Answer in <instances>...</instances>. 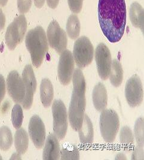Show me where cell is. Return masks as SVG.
<instances>
[{"label": "cell", "mask_w": 144, "mask_h": 160, "mask_svg": "<svg viewBox=\"0 0 144 160\" xmlns=\"http://www.w3.org/2000/svg\"><path fill=\"white\" fill-rule=\"evenodd\" d=\"M98 18L101 29L111 43L119 42L126 25L125 0H99Z\"/></svg>", "instance_id": "1"}, {"label": "cell", "mask_w": 144, "mask_h": 160, "mask_svg": "<svg viewBox=\"0 0 144 160\" xmlns=\"http://www.w3.org/2000/svg\"><path fill=\"white\" fill-rule=\"evenodd\" d=\"M73 91L69 108V120L72 128L79 131L82 126L86 109V81L83 72L76 68L72 74Z\"/></svg>", "instance_id": "2"}, {"label": "cell", "mask_w": 144, "mask_h": 160, "mask_svg": "<svg viewBox=\"0 0 144 160\" xmlns=\"http://www.w3.org/2000/svg\"><path fill=\"white\" fill-rule=\"evenodd\" d=\"M25 44L30 53L32 64L36 68L40 67L49 50L47 36L41 26L29 30L25 38Z\"/></svg>", "instance_id": "3"}, {"label": "cell", "mask_w": 144, "mask_h": 160, "mask_svg": "<svg viewBox=\"0 0 144 160\" xmlns=\"http://www.w3.org/2000/svg\"><path fill=\"white\" fill-rule=\"evenodd\" d=\"M99 125L101 135L105 142L113 143L115 140L120 127V119L116 112L112 109L102 111Z\"/></svg>", "instance_id": "4"}, {"label": "cell", "mask_w": 144, "mask_h": 160, "mask_svg": "<svg viewBox=\"0 0 144 160\" xmlns=\"http://www.w3.org/2000/svg\"><path fill=\"white\" fill-rule=\"evenodd\" d=\"M27 29V21L24 15L16 17L7 27L6 32V43L9 49L13 51L22 43Z\"/></svg>", "instance_id": "5"}, {"label": "cell", "mask_w": 144, "mask_h": 160, "mask_svg": "<svg viewBox=\"0 0 144 160\" xmlns=\"http://www.w3.org/2000/svg\"><path fill=\"white\" fill-rule=\"evenodd\" d=\"M94 55V46L87 37H81L75 41L73 57L79 68H84L90 65L93 61Z\"/></svg>", "instance_id": "6"}, {"label": "cell", "mask_w": 144, "mask_h": 160, "mask_svg": "<svg viewBox=\"0 0 144 160\" xmlns=\"http://www.w3.org/2000/svg\"><path fill=\"white\" fill-rule=\"evenodd\" d=\"M53 131L56 136L62 140L65 138L68 130V114L64 102L55 100L52 104Z\"/></svg>", "instance_id": "7"}, {"label": "cell", "mask_w": 144, "mask_h": 160, "mask_svg": "<svg viewBox=\"0 0 144 160\" xmlns=\"http://www.w3.org/2000/svg\"><path fill=\"white\" fill-rule=\"evenodd\" d=\"M47 41L51 47L61 54L67 47L68 38L65 31L62 29L56 21L50 23L47 31Z\"/></svg>", "instance_id": "8"}, {"label": "cell", "mask_w": 144, "mask_h": 160, "mask_svg": "<svg viewBox=\"0 0 144 160\" xmlns=\"http://www.w3.org/2000/svg\"><path fill=\"white\" fill-rule=\"evenodd\" d=\"M125 95L128 104L132 108L140 106L143 102L142 83L137 74L133 75L127 80L125 87Z\"/></svg>", "instance_id": "9"}, {"label": "cell", "mask_w": 144, "mask_h": 160, "mask_svg": "<svg viewBox=\"0 0 144 160\" xmlns=\"http://www.w3.org/2000/svg\"><path fill=\"white\" fill-rule=\"evenodd\" d=\"M95 60L98 72L102 79L107 80L109 78L112 64L111 52L104 43H100L95 51Z\"/></svg>", "instance_id": "10"}, {"label": "cell", "mask_w": 144, "mask_h": 160, "mask_svg": "<svg viewBox=\"0 0 144 160\" xmlns=\"http://www.w3.org/2000/svg\"><path fill=\"white\" fill-rule=\"evenodd\" d=\"M22 79L25 88V97L22 106L25 109H29L32 105L34 95L36 88V76L30 64L25 67L22 72Z\"/></svg>", "instance_id": "11"}, {"label": "cell", "mask_w": 144, "mask_h": 160, "mask_svg": "<svg viewBox=\"0 0 144 160\" xmlns=\"http://www.w3.org/2000/svg\"><path fill=\"white\" fill-rule=\"evenodd\" d=\"M6 87L8 94L14 102H23L25 97V88L22 78L17 71H12L8 74Z\"/></svg>", "instance_id": "12"}, {"label": "cell", "mask_w": 144, "mask_h": 160, "mask_svg": "<svg viewBox=\"0 0 144 160\" xmlns=\"http://www.w3.org/2000/svg\"><path fill=\"white\" fill-rule=\"evenodd\" d=\"M74 69V59L72 53L65 49L61 54L58 64L59 79L62 85L70 84Z\"/></svg>", "instance_id": "13"}, {"label": "cell", "mask_w": 144, "mask_h": 160, "mask_svg": "<svg viewBox=\"0 0 144 160\" xmlns=\"http://www.w3.org/2000/svg\"><path fill=\"white\" fill-rule=\"evenodd\" d=\"M29 136L36 148L41 149L45 142L46 128L41 118L35 115L31 117L29 122Z\"/></svg>", "instance_id": "14"}, {"label": "cell", "mask_w": 144, "mask_h": 160, "mask_svg": "<svg viewBox=\"0 0 144 160\" xmlns=\"http://www.w3.org/2000/svg\"><path fill=\"white\" fill-rule=\"evenodd\" d=\"M60 153V145L58 138L55 134H50L46 141L43 153V158L45 160H57Z\"/></svg>", "instance_id": "15"}, {"label": "cell", "mask_w": 144, "mask_h": 160, "mask_svg": "<svg viewBox=\"0 0 144 160\" xmlns=\"http://www.w3.org/2000/svg\"><path fill=\"white\" fill-rule=\"evenodd\" d=\"M92 99L95 109L99 112L105 109L107 106L108 96L107 89L104 85L99 83L94 88Z\"/></svg>", "instance_id": "16"}, {"label": "cell", "mask_w": 144, "mask_h": 160, "mask_svg": "<svg viewBox=\"0 0 144 160\" xmlns=\"http://www.w3.org/2000/svg\"><path fill=\"white\" fill-rule=\"evenodd\" d=\"M79 132L80 142L83 145H89L93 143L94 138L93 124L86 114H84L83 122Z\"/></svg>", "instance_id": "17"}, {"label": "cell", "mask_w": 144, "mask_h": 160, "mask_svg": "<svg viewBox=\"0 0 144 160\" xmlns=\"http://www.w3.org/2000/svg\"><path fill=\"white\" fill-rule=\"evenodd\" d=\"M54 97L53 87L50 80L44 78L40 85V98L44 107H49L53 102Z\"/></svg>", "instance_id": "18"}, {"label": "cell", "mask_w": 144, "mask_h": 160, "mask_svg": "<svg viewBox=\"0 0 144 160\" xmlns=\"http://www.w3.org/2000/svg\"><path fill=\"white\" fill-rule=\"evenodd\" d=\"M144 9L137 2H133L130 8V18L133 25L144 30Z\"/></svg>", "instance_id": "19"}, {"label": "cell", "mask_w": 144, "mask_h": 160, "mask_svg": "<svg viewBox=\"0 0 144 160\" xmlns=\"http://www.w3.org/2000/svg\"><path fill=\"white\" fill-rule=\"evenodd\" d=\"M29 145V137L23 128L17 129L15 134V146L17 152L20 155L25 153Z\"/></svg>", "instance_id": "20"}, {"label": "cell", "mask_w": 144, "mask_h": 160, "mask_svg": "<svg viewBox=\"0 0 144 160\" xmlns=\"http://www.w3.org/2000/svg\"><path fill=\"white\" fill-rule=\"evenodd\" d=\"M109 77L113 86L118 87L121 85L123 79V70L121 63L117 59L112 61Z\"/></svg>", "instance_id": "21"}, {"label": "cell", "mask_w": 144, "mask_h": 160, "mask_svg": "<svg viewBox=\"0 0 144 160\" xmlns=\"http://www.w3.org/2000/svg\"><path fill=\"white\" fill-rule=\"evenodd\" d=\"M120 142L125 151L129 152L132 150L134 145V136L129 127L124 126L121 129Z\"/></svg>", "instance_id": "22"}, {"label": "cell", "mask_w": 144, "mask_h": 160, "mask_svg": "<svg viewBox=\"0 0 144 160\" xmlns=\"http://www.w3.org/2000/svg\"><path fill=\"white\" fill-rule=\"evenodd\" d=\"M80 22L77 16L71 15L68 19L66 22V32L71 39H77L80 33Z\"/></svg>", "instance_id": "23"}, {"label": "cell", "mask_w": 144, "mask_h": 160, "mask_svg": "<svg viewBox=\"0 0 144 160\" xmlns=\"http://www.w3.org/2000/svg\"><path fill=\"white\" fill-rule=\"evenodd\" d=\"M13 136L10 129L7 126L0 128V149L7 151L12 145Z\"/></svg>", "instance_id": "24"}, {"label": "cell", "mask_w": 144, "mask_h": 160, "mask_svg": "<svg viewBox=\"0 0 144 160\" xmlns=\"http://www.w3.org/2000/svg\"><path fill=\"white\" fill-rule=\"evenodd\" d=\"M60 155L61 160H79V150L76 146L68 144L62 147Z\"/></svg>", "instance_id": "25"}, {"label": "cell", "mask_w": 144, "mask_h": 160, "mask_svg": "<svg viewBox=\"0 0 144 160\" xmlns=\"http://www.w3.org/2000/svg\"><path fill=\"white\" fill-rule=\"evenodd\" d=\"M23 120V113L22 107L16 104L14 106L12 111V122L16 129L21 127Z\"/></svg>", "instance_id": "26"}, {"label": "cell", "mask_w": 144, "mask_h": 160, "mask_svg": "<svg viewBox=\"0 0 144 160\" xmlns=\"http://www.w3.org/2000/svg\"><path fill=\"white\" fill-rule=\"evenodd\" d=\"M134 132L137 145L144 146V118L142 117L137 119L134 127Z\"/></svg>", "instance_id": "27"}, {"label": "cell", "mask_w": 144, "mask_h": 160, "mask_svg": "<svg viewBox=\"0 0 144 160\" xmlns=\"http://www.w3.org/2000/svg\"><path fill=\"white\" fill-rule=\"evenodd\" d=\"M32 0H17V8L19 13L24 14L29 12Z\"/></svg>", "instance_id": "28"}, {"label": "cell", "mask_w": 144, "mask_h": 160, "mask_svg": "<svg viewBox=\"0 0 144 160\" xmlns=\"http://www.w3.org/2000/svg\"><path fill=\"white\" fill-rule=\"evenodd\" d=\"M68 5L70 10L74 13H79L80 12L83 0H68Z\"/></svg>", "instance_id": "29"}, {"label": "cell", "mask_w": 144, "mask_h": 160, "mask_svg": "<svg viewBox=\"0 0 144 160\" xmlns=\"http://www.w3.org/2000/svg\"><path fill=\"white\" fill-rule=\"evenodd\" d=\"M132 160H144V146L137 145L132 153Z\"/></svg>", "instance_id": "30"}, {"label": "cell", "mask_w": 144, "mask_h": 160, "mask_svg": "<svg viewBox=\"0 0 144 160\" xmlns=\"http://www.w3.org/2000/svg\"><path fill=\"white\" fill-rule=\"evenodd\" d=\"M6 24V16L0 8V31L4 29Z\"/></svg>", "instance_id": "31"}, {"label": "cell", "mask_w": 144, "mask_h": 160, "mask_svg": "<svg viewBox=\"0 0 144 160\" xmlns=\"http://www.w3.org/2000/svg\"><path fill=\"white\" fill-rule=\"evenodd\" d=\"M48 6L51 8L55 9L58 7L59 0H46Z\"/></svg>", "instance_id": "32"}, {"label": "cell", "mask_w": 144, "mask_h": 160, "mask_svg": "<svg viewBox=\"0 0 144 160\" xmlns=\"http://www.w3.org/2000/svg\"><path fill=\"white\" fill-rule=\"evenodd\" d=\"M34 4L36 8H40L43 6L46 0H34Z\"/></svg>", "instance_id": "33"}, {"label": "cell", "mask_w": 144, "mask_h": 160, "mask_svg": "<svg viewBox=\"0 0 144 160\" xmlns=\"http://www.w3.org/2000/svg\"><path fill=\"white\" fill-rule=\"evenodd\" d=\"M115 158L116 160H127L125 155L122 153L117 154V157H115Z\"/></svg>", "instance_id": "34"}, {"label": "cell", "mask_w": 144, "mask_h": 160, "mask_svg": "<svg viewBox=\"0 0 144 160\" xmlns=\"http://www.w3.org/2000/svg\"><path fill=\"white\" fill-rule=\"evenodd\" d=\"M10 159H12V160H20V159H21V158L20 157V154H19L18 153H13L12 155V157H11Z\"/></svg>", "instance_id": "35"}, {"label": "cell", "mask_w": 144, "mask_h": 160, "mask_svg": "<svg viewBox=\"0 0 144 160\" xmlns=\"http://www.w3.org/2000/svg\"><path fill=\"white\" fill-rule=\"evenodd\" d=\"M7 2L8 0H0V6L4 7L7 4Z\"/></svg>", "instance_id": "36"}, {"label": "cell", "mask_w": 144, "mask_h": 160, "mask_svg": "<svg viewBox=\"0 0 144 160\" xmlns=\"http://www.w3.org/2000/svg\"><path fill=\"white\" fill-rule=\"evenodd\" d=\"M2 101V99L0 97V108H1V102Z\"/></svg>", "instance_id": "37"}, {"label": "cell", "mask_w": 144, "mask_h": 160, "mask_svg": "<svg viewBox=\"0 0 144 160\" xmlns=\"http://www.w3.org/2000/svg\"><path fill=\"white\" fill-rule=\"evenodd\" d=\"M2 157H1V155H0V160H2Z\"/></svg>", "instance_id": "38"}]
</instances>
